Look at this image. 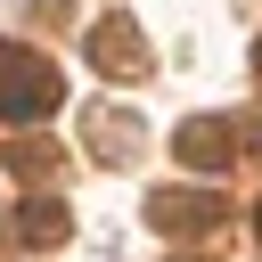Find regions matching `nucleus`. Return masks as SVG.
<instances>
[{
	"label": "nucleus",
	"mask_w": 262,
	"mask_h": 262,
	"mask_svg": "<svg viewBox=\"0 0 262 262\" xmlns=\"http://www.w3.org/2000/svg\"><path fill=\"white\" fill-rule=\"evenodd\" d=\"M254 57H262V49H254Z\"/></svg>",
	"instance_id": "obj_9"
},
{
	"label": "nucleus",
	"mask_w": 262,
	"mask_h": 262,
	"mask_svg": "<svg viewBox=\"0 0 262 262\" xmlns=\"http://www.w3.org/2000/svg\"><path fill=\"white\" fill-rule=\"evenodd\" d=\"M172 156H180L188 172H221L237 147H229V123H213V115H205V123H180V131H172Z\"/></svg>",
	"instance_id": "obj_4"
},
{
	"label": "nucleus",
	"mask_w": 262,
	"mask_h": 262,
	"mask_svg": "<svg viewBox=\"0 0 262 262\" xmlns=\"http://www.w3.org/2000/svg\"><path fill=\"white\" fill-rule=\"evenodd\" d=\"M49 156H57L49 139H16V147H8V172H25V180H33V172H49Z\"/></svg>",
	"instance_id": "obj_7"
},
{
	"label": "nucleus",
	"mask_w": 262,
	"mask_h": 262,
	"mask_svg": "<svg viewBox=\"0 0 262 262\" xmlns=\"http://www.w3.org/2000/svg\"><path fill=\"white\" fill-rule=\"evenodd\" d=\"M147 221L164 237H188V229H213L221 221V196H205V188H156L147 196Z\"/></svg>",
	"instance_id": "obj_2"
},
{
	"label": "nucleus",
	"mask_w": 262,
	"mask_h": 262,
	"mask_svg": "<svg viewBox=\"0 0 262 262\" xmlns=\"http://www.w3.org/2000/svg\"><path fill=\"white\" fill-rule=\"evenodd\" d=\"M90 66L115 74V82H123V74H147V41H139V25H131V16H106V25L90 33Z\"/></svg>",
	"instance_id": "obj_3"
},
{
	"label": "nucleus",
	"mask_w": 262,
	"mask_h": 262,
	"mask_svg": "<svg viewBox=\"0 0 262 262\" xmlns=\"http://www.w3.org/2000/svg\"><path fill=\"white\" fill-rule=\"evenodd\" d=\"M57 98H66V74H57L49 57L0 49V115H8V123H41V115H57Z\"/></svg>",
	"instance_id": "obj_1"
},
{
	"label": "nucleus",
	"mask_w": 262,
	"mask_h": 262,
	"mask_svg": "<svg viewBox=\"0 0 262 262\" xmlns=\"http://www.w3.org/2000/svg\"><path fill=\"white\" fill-rule=\"evenodd\" d=\"M90 156L98 164H123V156H139V123H123V115H90Z\"/></svg>",
	"instance_id": "obj_6"
},
{
	"label": "nucleus",
	"mask_w": 262,
	"mask_h": 262,
	"mask_svg": "<svg viewBox=\"0 0 262 262\" xmlns=\"http://www.w3.org/2000/svg\"><path fill=\"white\" fill-rule=\"evenodd\" d=\"M66 229H74L66 196H25V213H16V237H25V246H57Z\"/></svg>",
	"instance_id": "obj_5"
},
{
	"label": "nucleus",
	"mask_w": 262,
	"mask_h": 262,
	"mask_svg": "<svg viewBox=\"0 0 262 262\" xmlns=\"http://www.w3.org/2000/svg\"><path fill=\"white\" fill-rule=\"evenodd\" d=\"M254 237H262V205H254Z\"/></svg>",
	"instance_id": "obj_8"
}]
</instances>
